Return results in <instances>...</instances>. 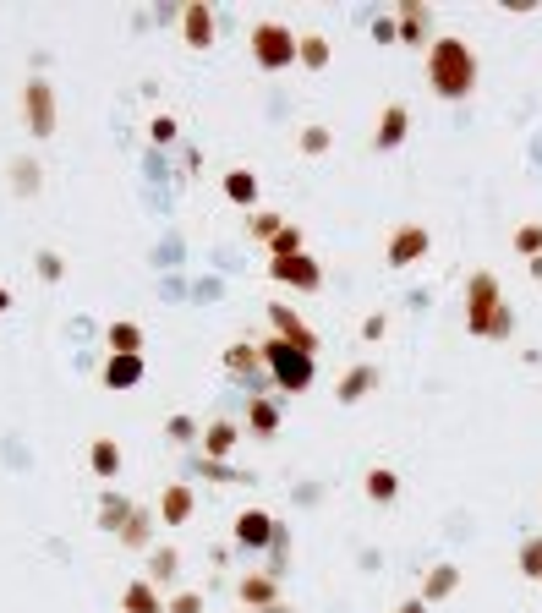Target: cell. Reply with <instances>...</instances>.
<instances>
[{
    "label": "cell",
    "mask_w": 542,
    "mask_h": 613,
    "mask_svg": "<svg viewBox=\"0 0 542 613\" xmlns=\"http://www.w3.org/2000/svg\"><path fill=\"white\" fill-rule=\"evenodd\" d=\"M428 83L438 99H466L477 88V50L466 39H455V33L433 39L428 44Z\"/></svg>",
    "instance_id": "1"
},
{
    "label": "cell",
    "mask_w": 542,
    "mask_h": 613,
    "mask_svg": "<svg viewBox=\"0 0 542 613\" xmlns=\"http://www.w3.org/2000/svg\"><path fill=\"white\" fill-rule=\"evenodd\" d=\"M466 329L477 334V340H510L515 334V312L504 307L493 274H471L466 280Z\"/></svg>",
    "instance_id": "2"
},
{
    "label": "cell",
    "mask_w": 542,
    "mask_h": 613,
    "mask_svg": "<svg viewBox=\"0 0 542 613\" xmlns=\"http://www.w3.org/2000/svg\"><path fill=\"white\" fill-rule=\"evenodd\" d=\"M263 362H269L274 384H280L285 395H302V389L313 384V356H307V351H296V345H285L280 334H274V340L263 345Z\"/></svg>",
    "instance_id": "3"
},
{
    "label": "cell",
    "mask_w": 542,
    "mask_h": 613,
    "mask_svg": "<svg viewBox=\"0 0 542 613\" xmlns=\"http://www.w3.org/2000/svg\"><path fill=\"white\" fill-rule=\"evenodd\" d=\"M252 55H258V66L280 72V66L302 61V39H296L285 22H258V28H252Z\"/></svg>",
    "instance_id": "4"
},
{
    "label": "cell",
    "mask_w": 542,
    "mask_h": 613,
    "mask_svg": "<svg viewBox=\"0 0 542 613\" xmlns=\"http://www.w3.org/2000/svg\"><path fill=\"white\" fill-rule=\"evenodd\" d=\"M22 115H28V132L33 137H50L55 132V88L44 83V77H33V83L22 88Z\"/></svg>",
    "instance_id": "5"
},
{
    "label": "cell",
    "mask_w": 542,
    "mask_h": 613,
    "mask_svg": "<svg viewBox=\"0 0 542 613\" xmlns=\"http://www.w3.org/2000/svg\"><path fill=\"white\" fill-rule=\"evenodd\" d=\"M269 274L280 285H302V291H318V285H324V269H318L307 252H296V258H269Z\"/></svg>",
    "instance_id": "6"
},
{
    "label": "cell",
    "mask_w": 542,
    "mask_h": 613,
    "mask_svg": "<svg viewBox=\"0 0 542 613\" xmlns=\"http://www.w3.org/2000/svg\"><path fill=\"white\" fill-rule=\"evenodd\" d=\"M269 318H274V329H280V340H285V345H296V351H307V356L318 351V334L307 329V323L296 318L291 307H280V302H274V307H269Z\"/></svg>",
    "instance_id": "7"
},
{
    "label": "cell",
    "mask_w": 542,
    "mask_h": 613,
    "mask_svg": "<svg viewBox=\"0 0 542 613\" xmlns=\"http://www.w3.org/2000/svg\"><path fill=\"white\" fill-rule=\"evenodd\" d=\"M236 542H241V548H263V542H280V526H274V515H263V510H241V520H236Z\"/></svg>",
    "instance_id": "8"
},
{
    "label": "cell",
    "mask_w": 542,
    "mask_h": 613,
    "mask_svg": "<svg viewBox=\"0 0 542 613\" xmlns=\"http://www.w3.org/2000/svg\"><path fill=\"white\" fill-rule=\"evenodd\" d=\"M422 252H428V230H422V225H400L395 241H389V263H395V269H406V263L422 258Z\"/></svg>",
    "instance_id": "9"
},
{
    "label": "cell",
    "mask_w": 542,
    "mask_h": 613,
    "mask_svg": "<svg viewBox=\"0 0 542 613\" xmlns=\"http://www.w3.org/2000/svg\"><path fill=\"white\" fill-rule=\"evenodd\" d=\"M181 33H187L192 50H209V44H214V11L203 6V0H192V6L181 11Z\"/></svg>",
    "instance_id": "10"
},
{
    "label": "cell",
    "mask_w": 542,
    "mask_h": 613,
    "mask_svg": "<svg viewBox=\"0 0 542 613\" xmlns=\"http://www.w3.org/2000/svg\"><path fill=\"white\" fill-rule=\"evenodd\" d=\"M406 126H411V110H406V104H389V110L378 115V137H373V143L378 148H400V143H406Z\"/></svg>",
    "instance_id": "11"
},
{
    "label": "cell",
    "mask_w": 542,
    "mask_h": 613,
    "mask_svg": "<svg viewBox=\"0 0 542 613\" xmlns=\"http://www.w3.org/2000/svg\"><path fill=\"white\" fill-rule=\"evenodd\" d=\"M395 33H400L406 44H433V39H428V6H422V0H406V6H400Z\"/></svg>",
    "instance_id": "12"
},
{
    "label": "cell",
    "mask_w": 542,
    "mask_h": 613,
    "mask_svg": "<svg viewBox=\"0 0 542 613\" xmlns=\"http://www.w3.org/2000/svg\"><path fill=\"white\" fill-rule=\"evenodd\" d=\"M159 515H165V526H181V520L192 515V488L187 482H170L165 499H159Z\"/></svg>",
    "instance_id": "13"
},
{
    "label": "cell",
    "mask_w": 542,
    "mask_h": 613,
    "mask_svg": "<svg viewBox=\"0 0 542 613\" xmlns=\"http://www.w3.org/2000/svg\"><path fill=\"white\" fill-rule=\"evenodd\" d=\"M137 378H143V356H110V367H105L110 389H132Z\"/></svg>",
    "instance_id": "14"
},
{
    "label": "cell",
    "mask_w": 542,
    "mask_h": 613,
    "mask_svg": "<svg viewBox=\"0 0 542 613\" xmlns=\"http://www.w3.org/2000/svg\"><path fill=\"white\" fill-rule=\"evenodd\" d=\"M110 356H143V329L137 323H110Z\"/></svg>",
    "instance_id": "15"
},
{
    "label": "cell",
    "mask_w": 542,
    "mask_h": 613,
    "mask_svg": "<svg viewBox=\"0 0 542 613\" xmlns=\"http://www.w3.org/2000/svg\"><path fill=\"white\" fill-rule=\"evenodd\" d=\"M460 586V570L455 564H438V570H428V581H422V603H438V597H449Z\"/></svg>",
    "instance_id": "16"
},
{
    "label": "cell",
    "mask_w": 542,
    "mask_h": 613,
    "mask_svg": "<svg viewBox=\"0 0 542 613\" xmlns=\"http://www.w3.org/2000/svg\"><path fill=\"white\" fill-rule=\"evenodd\" d=\"M203 449H209V460H225L230 449H236V427H230V422H209V427H203Z\"/></svg>",
    "instance_id": "17"
},
{
    "label": "cell",
    "mask_w": 542,
    "mask_h": 613,
    "mask_svg": "<svg viewBox=\"0 0 542 613\" xmlns=\"http://www.w3.org/2000/svg\"><path fill=\"white\" fill-rule=\"evenodd\" d=\"M121 603H126V613H165V603H159V592L148 581H132Z\"/></svg>",
    "instance_id": "18"
},
{
    "label": "cell",
    "mask_w": 542,
    "mask_h": 613,
    "mask_svg": "<svg viewBox=\"0 0 542 613\" xmlns=\"http://www.w3.org/2000/svg\"><path fill=\"white\" fill-rule=\"evenodd\" d=\"M395 493H400V477H395L389 466H373V471H367V499H373V504H389Z\"/></svg>",
    "instance_id": "19"
},
{
    "label": "cell",
    "mask_w": 542,
    "mask_h": 613,
    "mask_svg": "<svg viewBox=\"0 0 542 613\" xmlns=\"http://www.w3.org/2000/svg\"><path fill=\"white\" fill-rule=\"evenodd\" d=\"M225 198L230 203H258V176H252V170H230V176H225Z\"/></svg>",
    "instance_id": "20"
},
{
    "label": "cell",
    "mask_w": 542,
    "mask_h": 613,
    "mask_svg": "<svg viewBox=\"0 0 542 613\" xmlns=\"http://www.w3.org/2000/svg\"><path fill=\"white\" fill-rule=\"evenodd\" d=\"M373 384H378V373H373V367H351V373L340 378V400H362Z\"/></svg>",
    "instance_id": "21"
},
{
    "label": "cell",
    "mask_w": 542,
    "mask_h": 613,
    "mask_svg": "<svg viewBox=\"0 0 542 613\" xmlns=\"http://www.w3.org/2000/svg\"><path fill=\"white\" fill-rule=\"evenodd\" d=\"M241 603L274 608V575H247V581H241Z\"/></svg>",
    "instance_id": "22"
},
{
    "label": "cell",
    "mask_w": 542,
    "mask_h": 613,
    "mask_svg": "<svg viewBox=\"0 0 542 613\" xmlns=\"http://www.w3.org/2000/svg\"><path fill=\"white\" fill-rule=\"evenodd\" d=\"M258 356H263V351H252L247 340H236V345H230V351H225V367H230V373H236V378H247L252 367H258Z\"/></svg>",
    "instance_id": "23"
},
{
    "label": "cell",
    "mask_w": 542,
    "mask_h": 613,
    "mask_svg": "<svg viewBox=\"0 0 542 613\" xmlns=\"http://www.w3.org/2000/svg\"><path fill=\"white\" fill-rule=\"evenodd\" d=\"M94 471L99 477H115V471H121V449H115V438H99L94 444Z\"/></svg>",
    "instance_id": "24"
},
{
    "label": "cell",
    "mask_w": 542,
    "mask_h": 613,
    "mask_svg": "<svg viewBox=\"0 0 542 613\" xmlns=\"http://www.w3.org/2000/svg\"><path fill=\"white\" fill-rule=\"evenodd\" d=\"M148 570H154V581H170V575L181 570V553H176V548H154V559H148Z\"/></svg>",
    "instance_id": "25"
},
{
    "label": "cell",
    "mask_w": 542,
    "mask_h": 613,
    "mask_svg": "<svg viewBox=\"0 0 542 613\" xmlns=\"http://www.w3.org/2000/svg\"><path fill=\"white\" fill-rule=\"evenodd\" d=\"M269 252H274V258H296V252H302V230H296V225H285L280 236L269 241Z\"/></svg>",
    "instance_id": "26"
},
{
    "label": "cell",
    "mask_w": 542,
    "mask_h": 613,
    "mask_svg": "<svg viewBox=\"0 0 542 613\" xmlns=\"http://www.w3.org/2000/svg\"><path fill=\"white\" fill-rule=\"evenodd\" d=\"M302 61L313 66V72H318V66H329V44L318 39V33H302Z\"/></svg>",
    "instance_id": "27"
},
{
    "label": "cell",
    "mask_w": 542,
    "mask_h": 613,
    "mask_svg": "<svg viewBox=\"0 0 542 613\" xmlns=\"http://www.w3.org/2000/svg\"><path fill=\"white\" fill-rule=\"evenodd\" d=\"M515 252H526V258H542V225H521V230H515Z\"/></svg>",
    "instance_id": "28"
},
{
    "label": "cell",
    "mask_w": 542,
    "mask_h": 613,
    "mask_svg": "<svg viewBox=\"0 0 542 613\" xmlns=\"http://www.w3.org/2000/svg\"><path fill=\"white\" fill-rule=\"evenodd\" d=\"M247 416H252V427H258V433H274V427H280V411H274L269 400H252Z\"/></svg>",
    "instance_id": "29"
},
{
    "label": "cell",
    "mask_w": 542,
    "mask_h": 613,
    "mask_svg": "<svg viewBox=\"0 0 542 613\" xmlns=\"http://www.w3.org/2000/svg\"><path fill=\"white\" fill-rule=\"evenodd\" d=\"M121 537H126V548H143V542H148V515L132 510V520L121 526Z\"/></svg>",
    "instance_id": "30"
},
{
    "label": "cell",
    "mask_w": 542,
    "mask_h": 613,
    "mask_svg": "<svg viewBox=\"0 0 542 613\" xmlns=\"http://www.w3.org/2000/svg\"><path fill=\"white\" fill-rule=\"evenodd\" d=\"M126 520H132V504H121V493H110V499H105V526L121 531Z\"/></svg>",
    "instance_id": "31"
},
{
    "label": "cell",
    "mask_w": 542,
    "mask_h": 613,
    "mask_svg": "<svg viewBox=\"0 0 542 613\" xmlns=\"http://www.w3.org/2000/svg\"><path fill=\"white\" fill-rule=\"evenodd\" d=\"M280 214H252V236H263V241H274V236H280Z\"/></svg>",
    "instance_id": "32"
},
{
    "label": "cell",
    "mask_w": 542,
    "mask_h": 613,
    "mask_svg": "<svg viewBox=\"0 0 542 613\" xmlns=\"http://www.w3.org/2000/svg\"><path fill=\"white\" fill-rule=\"evenodd\" d=\"M148 137H154V143H176V115H154Z\"/></svg>",
    "instance_id": "33"
},
{
    "label": "cell",
    "mask_w": 542,
    "mask_h": 613,
    "mask_svg": "<svg viewBox=\"0 0 542 613\" xmlns=\"http://www.w3.org/2000/svg\"><path fill=\"white\" fill-rule=\"evenodd\" d=\"M521 570L542 581V542H526V548H521Z\"/></svg>",
    "instance_id": "34"
},
{
    "label": "cell",
    "mask_w": 542,
    "mask_h": 613,
    "mask_svg": "<svg viewBox=\"0 0 542 613\" xmlns=\"http://www.w3.org/2000/svg\"><path fill=\"white\" fill-rule=\"evenodd\" d=\"M302 148H307V154H324V148H329V132H324V126H307V132H302Z\"/></svg>",
    "instance_id": "35"
},
{
    "label": "cell",
    "mask_w": 542,
    "mask_h": 613,
    "mask_svg": "<svg viewBox=\"0 0 542 613\" xmlns=\"http://www.w3.org/2000/svg\"><path fill=\"white\" fill-rule=\"evenodd\" d=\"M198 608H203V597H198V592H181L176 603H170V613H198Z\"/></svg>",
    "instance_id": "36"
},
{
    "label": "cell",
    "mask_w": 542,
    "mask_h": 613,
    "mask_svg": "<svg viewBox=\"0 0 542 613\" xmlns=\"http://www.w3.org/2000/svg\"><path fill=\"white\" fill-rule=\"evenodd\" d=\"M17 192H33V165L28 159H17Z\"/></svg>",
    "instance_id": "37"
},
{
    "label": "cell",
    "mask_w": 542,
    "mask_h": 613,
    "mask_svg": "<svg viewBox=\"0 0 542 613\" xmlns=\"http://www.w3.org/2000/svg\"><path fill=\"white\" fill-rule=\"evenodd\" d=\"M39 269H44V280H61V258H55V252H44Z\"/></svg>",
    "instance_id": "38"
},
{
    "label": "cell",
    "mask_w": 542,
    "mask_h": 613,
    "mask_svg": "<svg viewBox=\"0 0 542 613\" xmlns=\"http://www.w3.org/2000/svg\"><path fill=\"white\" fill-rule=\"evenodd\" d=\"M384 323H389V318H384V312H373V318H367V323H362V334H367V340H378V334H384Z\"/></svg>",
    "instance_id": "39"
},
{
    "label": "cell",
    "mask_w": 542,
    "mask_h": 613,
    "mask_svg": "<svg viewBox=\"0 0 542 613\" xmlns=\"http://www.w3.org/2000/svg\"><path fill=\"white\" fill-rule=\"evenodd\" d=\"M373 33H378L384 44H395V39H400V33H395V22H389V17H384V22H373Z\"/></svg>",
    "instance_id": "40"
},
{
    "label": "cell",
    "mask_w": 542,
    "mask_h": 613,
    "mask_svg": "<svg viewBox=\"0 0 542 613\" xmlns=\"http://www.w3.org/2000/svg\"><path fill=\"white\" fill-rule=\"evenodd\" d=\"M395 613H428V603H422V597H411V603H400Z\"/></svg>",
    "instance_id": "41"
},
{
    "label": "cell",
    "mask_w": 542,
    "mask_h": 613,
    "mask_svg": "<svg viewBox=\"0 0 542 613\" xmlns=\"http://www.w3.org/2000/svg\"><path fill=\"white\" fill-rule=\"evenodd\" d=\"M11 307V291H6V285H0V312H6Z\"/></svg>",
    "instance_id": "42"
},
{
    "label": "cell",
    "mask_w": 542,
    "mask_h": 613,
    "mask_svg": "<svg viewBox=\"0 0 542 613\" xmlns=\"http://www.w3.org/2000/svg\"><path fill=\"white\" fill-rule=\"evenodd\" d=\"M532 274H537V280H542V258H532Z\"/></svg>",
    "instance_id": "43"
}]
</instances>
